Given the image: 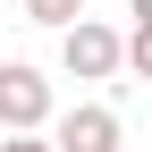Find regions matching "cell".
I'll return each mask as SVG.
<instances>
[{
    "instance_id": "cell-1",
    "label": "cell",
    "mask_w": 152,
    "mask_h": 152,
    "mask_svg": "<svg viewBox=\"0 0 152 152\" xmlns=\"http://www.w3.org/2000/svg\"><path fill=\"white\" fill-rule=\"evenodd\" d=\"M59 68L76 76V85H102V76L127 68V34H110L102 17H76V26L59 34Z\"/></svg>"
},
{
    "instance_id": "cell-2",
    "label": "cell",
    "mask_w": 152,
    "mask_h": 152,
    "mask_svg": "<svg viewBox=\"0 0 152 152\" xmlns=\"http://www.w3.org/2000/svg\"><path fill=\"white\" fill-rule=\"evenodd\" d=\"M42 118H51V85H42V68L0 59V127H9V135H34Z\"/></svg>"
},
{
    "instance_id": "cell-3",
    "label": "cell",
    "mask_w": 152,
    "mask_h": 152,
    "mask_svg": "<svg viewBox=\"0 0 152 152\" xmlns=\"http://www.w3.org/2000/svg\"><path fill=\"white\" fill-rule=\"evenodd\" d=\"M51 144H59V152H118V110H110V102H76Z\"/></svg>"
},
{
    "instance_id": "cell-4",
    "label": "cell",
    "mask_w": 152,
    "mask_h": 152,
    "mask_svg": "<svg viewBox=\"0 0 152 152\" xmlns=\"http://www.w3.org/2000/svg\"><path fill=\"white\" fill-rule=\"evenodd\" d=\"M26 17H34V26H76V17H85V0H26Z\"/></svg>"
},
{
    "instance_id": "cell-5",
    "label": "cell",
    "mask_w": 152,
    "mask_h": 152,
    "mask_svg": "<svg viewBox=\"0 0 152 152\" xmlns=\"http://www.w3.org/2000/svg\"><path fill=\"white\" fill-rule=\"evenodd\" d=\"M127 68H135V85H152V34H127Z\"/></svg>"
},
{
    "instance_id": "cell-6",
    "label": "cell",
    "mask_w": 152,
    "mask_h": 152,
    "mask_svg": "<svg viewBox=\"0 0 152 152\" xmlns=\"http://www.w3.org/2000/svg\"><path fill=\"white\" fill-rule=\"evenodd\" d=\"M0 152H59V144H42V135H9Z\"/></svg>"
},
{
    "instance_id": "cell-7",
    "label": "cell",
    "mask_w": 152,
    "mask_h": 152,
    "mask_svg": "<svg viewBox=\"0 0 152 152\" xmlns=\"http://www.w3.org/2000/svg\"><path fill=\"white\" fill-rule=\"evenodd\" d=\"M135 34H152V0H135Z\"/></svg>"
}]
</instances>
